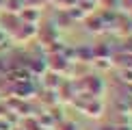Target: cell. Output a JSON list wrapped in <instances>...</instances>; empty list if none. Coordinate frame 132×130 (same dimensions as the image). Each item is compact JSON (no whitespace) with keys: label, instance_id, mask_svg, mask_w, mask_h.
<instances>
[{"label":"cell","instance_id":"5","mask_svg":"<svg viewBox=\"0 0 132 130\" xmlns=\"http://www.w3.org/2000/svg\"><path fill=\"white\" fill-rule=\"evenodd\" d=\"M4 39H7V37H4V30H2V28H0V43H2Z\"/></svg>","mask_w":132,"mask_h":130},{"label":"cell","instance_id":"4","mask_svg":"<svg viewBox=\"0 0 132 130\" xmlns=\"http://www.w3.org/2000/svg\"><path fill=\"white\" fill-rule=\"evenodd\" d=\"M4 113H7V108H4L2 104H0V117H4Z\"/></svg>","mask_w":132,"mask_h":130},{"label":"cell","instance_id":"6","mask_svg":"<svg viewBox=\"0 0 132 130\" xmlns=\"http://www.w3.org/2000/svg\"><path fill=\"white\" fill-rule=\"evenodd\" d=\"M2 4H4V0H0V7H2Z\"/></svg>","mask_w":132,"mask_h":130},{"label":"cell","instance_id":"3","mask_svg":"<svg viewBox=\"0 0 132 130\" xmlns=\"http://www.w3.org/2000/svg\"><path fill=\"white\" fill-rule=\"evenodd\" d=\"M0 130H13V124H9L7 117H0Z\"/></svg>","mask_w":132,"mask_h":130},{"label":"cell","instance_id":"1","mask_svg":"<svg viewBox=\"0 0 132 130\" xmlns=\"http://www.w3.org/2000/svg\"><path fill=\"white\" fill-rule=\"evenodd\" d=\"M78 108L87 117H100L102 111H104V104H102L100 98H95V102H93V98H89L87 102H78Z\"/></svg>","mask_w":132,"mask_h":130},{"label":"cell","instance_id":"2","mask_svg":"<svg viewBox=\"0 0 132 130\" xmlns=\"http://www.w3.org/2000/svg\"><path fill=\"white\" fill-rule=\"evenodd\" d=\"M56 130H78V126H76L74 121H61L56 126Z\"/></svg>","mask_w":132,"mask_h":130}]
</instances>
